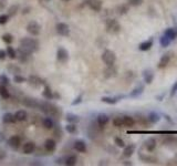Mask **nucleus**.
I'll list each match as a JSON object with an SVG mask.
<instances>
[{"label":"nucleus","mask_w":177,"mask_h":166,"mask_svg":"<svg viewBox=\"0 0 177 166\" xmlns=\"http://www.w3.org/2000/svg\"><path fill=\"white\" fill-rule=\"evenodd\" d=\"M8 19H9V16L8 15H1L0 16V25H5V23H7Z\"/></svg>","instance_id":"de8ad7c7"},{"label":"nucleus","mask_w":177,"mask_h":166,"mask_svg":"<svg viewBox=\"0 0 177 166\" xmlns=\"http://www.w3.org/2000/svg\"><path fill=\"white\" fill-rule=\"evenodd\" d=\"M114 143H115L116 146H119V147H124V146H125V143H124V141H123L121 137H115Z\"/></svg>","instance_id":"c03bdc74"},{"label":"nucleus","mask_w":177,"mask_h":166,"mask_svg":"<svg viewBox=\"0 0 177 166\" xmlns=\"http://www.w3.org/2000/svg\"><path fill=\"white\" fill-rule=\"evenodd\" d=\"M127 2H128L130 6L137 7V6H141V5H142L143 0H127Z\"/></svg>","instance_id":"37998d69"},{"label":"nucleus","mask_w":177,"mask_h":166,"mask_svg":"<svg viewBox=\"0 0 177 166\" xmlns=\"http://www.w3.org/2000/svg\"><path fill=\"white\" fill-rule=\"evenodd\" d=\"M6 55H7V52H5L3 50H0V60H5Z\"/></svg>","instance_id":"603ef678"},{"label":"nucleus","mask_w":177,"mask_h":166,"mask_svg":"<svg viewBox=\"0 0 177 166\" xmlns=\"http://www.w3.org/2000/svg\"><path fill=\"white\" fill-rule=\"evenodd\" d=\"M19 53H20V57H19V61L20 62H27L28 59H29V57H30V54L29 53H26V52H22V51H20L19 50Z\"/></svg>","instance_id":"4c0bfd02"},{"label":"nucleus","mask_w":177,"mask_h":166,"mask_svg":"<svg viewBox=\"0 0 177 166\" xmlns=\"http://www.w3.org/2000/svg\"><path fill=\"white\" fill-rule=\"evenodd\" d=\"M106 31L110 33H117L121 31V26L115 19H109L106 20Z\"/></svg>","instance_id":"20e7f679"},{"label":"nucleus","mask_w":177,"mask_h":166,"mask_svg":"<svg viewBox=\"0 0 177 166\" xmlns=\"http://www.w3.org/2000/svg\"><path fill=\"white\" fill-rule=\"evenodd\" d=\"M74 150H76V151L80 152V153H84V152H86L85 143L82 141H76L75 143H74Z\"/></svg>","instance_id":"f3484780"},{"label":"nucleus","mask_w":177,"mask_h":166,"mask_svg":"<svg viewBox=\"0 0 177 166\" xmlns=\"http://www.w3.org/2000/svg\"><path fill=\"white\" fill-rule=\"evenodd\" d=\"M61 1H64V2H68V1H70V0H61Z\"/></svg>","instance_id":"5fc2aeb1"},{"label":"nucleus","mask_w":177,"mask_h":166,"mask_svg":"<svg viewBox=\"0 0 177 166\" xmlns=\"http://www.w3.org/2000/svg\"><path fill=\"white\" fill-rule=\"evenodd\" d=\"M55 30H57V32H58L60 36H63V37L69 36V33H70V28H69V26H68L67 23H64V22L58 23L57 27H55Z\"/></svg>","instance_id":"423d86ee"},{"label":"nucleus","mask_w":177,"mask_h":166,"mask_svg":"<svg viewBox=\"0 0 177 166\" xmlns=\"http://www.w3.org/2000/svg\"><path fill=\"white\" fill-rule=\"evenodd\" d=\"M28 82L32 88H40L43 84V81L38 75H30L28 78Z\"/></svg>","instance_id":"0eeeda50"},{"label":"nucleus","mask_w":177,"mask_h":166,"mask_svg":"<svg viewBox=\"0 0 177 166\" xmlns=\"http://www.w3.org/2000/svg\"><path fill=\"white\" fill-rule=\"evenodd\" d=\"M113 125L115 127H121V126H123V120L121 117H115L113 120Z\"/></svg>","instance_id":"79ce46f5"},{"label":"nucleus","mask_w":177,"mask_h":166,"mask_svg":"<svg viewBox=\"0 0 177 166\" xmlns=\"http://www.w3.org/2000/svg\"><path fill=\"white\" fill-rule=\"evenodd\" d=\"M67 121L68 122H70V123H78L80 121V119H79V116L78 115H75V114H71V113H69V114H67Z\"/></svg>","instance_id":"c756f323"},{"label":"nucleus","mask_w":177,"mask_h":166,"mask_svg":"<svg viewBox=\"0 0 177 166\" xmlns=\"http://www.w3.org/2000/svg\"><path fill=\"white\" fill-rule=\"evenodd\" d=\"M127 11H128V7L126 5H121V6L117 7V12L120 15H125Z\"/></svg>","instance_id":"58836bf2"},{"label":"nucleus","mask_w":177,"mask_h":166,"mask_svg":"<svg viewBox=\"0 0 177 166\" xmlns=\"http://www.w3.org/2000/svg\"><path fill=\"white\" fill-rule=\"evenodd\" d=\"M39 48V44L34 39H31V38H23L20 41V47H19V50L22 51V52L26 53H31L36 52Z\"/></svg>","instance_id":"f257e3e1"},{"label":"nucleus","mask_w":177,"mask_h":166,"mask_svg":"<svg viewBox=\"0 0 177 166\" xmlns=\"http://www.w3.org/2000/svg\"><path fill=\"white\" fill-rule=\"evenodd\" d=\"M169 60H171L169 55H168V54H164L162 58H161V60H159V62H158V68L159 69L165 68V67H166V65L169 63Z\"/></svg>","instance_id":"6ab92c4d"},{"label":"nucleus","mask_w":177,"mask_h":166,"mask_svg":"<svg viewBox=\"0 0 177 166\" xmlns=\"http://www.w3.org/2000/svg\"><path fill=\"white\" fill-rule=\"evenodd\" d=\"M23 153L25 154H31L33 153V151L36 150V145H34L33 142H27L25 145H23Z\"/></svg>","instance_id":"2eb2a0df"},{"label":"nucleus","mask_w":177,"mask_h":166,"mask_svg":"<svg viewBox=\"0 0 177 166\" xmlns=\"http://www.w3.org/2000/svg\"><path fill=\"white\" fill-rule=\"evenodd\" d=\"M152 47H153V38H151L148 40L141 43L140 46H138V49H140L141 51H148Z\"/></svg>","instance_id":"ddd939ff"},{"label":"nucleus","mask_w":177,"mask_h":166,"mask_svg":"<svg viewBox=\"0 0 177 166\" xmlns=\"http://www.w3.org/2000/svg\"><path fill=\"white\" fill-rule=\"evenodd\" d=\"M0 96L3 99H9L10 98V93H9V91L6 89V86H3V85L0 86Z\"/></svg>","instance_id":"2f4dec72"},{"label":"nucleus","mask_w":177,"mask_h":166,"mask_svg":"<svg viewBox=\"0 0 177 166\" xmlns=\"http://www.w3.org/2000/svg\"><path fill=\"white\" fill-rule=\"evenodd\" d=\"M39 108L41 109L42 112L49 114V115H57V114H58V111H59V109L55 108L54 105L50 104V103H47V102L39 103Z\"/></svg>","instance_id":"7ed1b4c3"},{"label":"nucleus","mask_w":177,"mask_h":166,"mask_svg":"<svg viewBox=\"0 0 177 166\" xmlns=\"http://www.w3.org/2000/svg\"><path fill=\"white\" fill-rule=\"evenodd\" d=\"M27 31L32 36H38L41 31V26L37 21H30L27 25Z\"/></svg>","instance_id":"39448f33"},{"label":"nucleus","mask_w":177,"mask_h":166,"mask_svg":"<svg viewBox=\"0 0 177 166\" xmlns=\"http://www.w3.org/2000/svg\"><path fill=\"white\" fill-rule=\"evenodd\" d=\"M22 103L23 105H26L27 108H38L39 106V102L36 100V99L32 98H26L22 100Z\"/></svg>","instance_id":"9b49d317"},{"label":"nucleus","mask_w":177,"mask_h":166,"mask_svg":"<svg viewBox=\"0 0 177 166\" xmlns=\"http://www.w3.org/2000/svg\"><path fill=\"white\" fill-rule=\"evenodd\" d=\"M171 39L167 37V36H165V34H163L162 38L159 39V43H161V46L163 47V48H166V47L169 46V43H171Z\"/></svg>","instance_id":"c85d7f7f"},{"label":"nucleus","mask_w":177,"mask_h":166,"mask_svg":"<svg viewBox=\"0 0 177 166\" xmlns=\"http://www.w3.org/2000/svg\"><path fill=\"white\" fill-rule=\"evenodd\" d=\"M177 92V81L175 82V84L173 86H172V90H171V96H173L175 94V93Z\"/></svg>","instance_id":"09e8293b"},{"label":"nucleus","mask_w":177,"mask_h":166,"mask_svg":"<svg viewBox=\"0 0 177 166\" xmlns=\"http://www.w3.org/2000/svg\"><path fill=\"white\" fill-rule=\"evenodd\" d=\"M147 119H148V121H150L151 123H157L159 120H161V117H159V115L156 112H151L150 114H148V116H147Z\"/></svg>","instance_id":"a878e982"},{"label":"nucleus","mask_w":177,"mask_h":166,"mask_svg":"<svg viewBox=\"0 0 177 166\" xmlns=\"http://www.w3.org/2000/svg\"><path fill=\"white\" fill-rule=\"evenodd\" d=\"M116 73V70L113 68V65H110V67H107V69L104 71V75L105 78H111V77H114Z\"/></svg>","instance_id":"bb28decb"},{"label":"nucleus","mask_w":177,"mask_h":166,"mask_svg":"<svg viewBox=\"0 0 177 166\" xmlns=\"http://www.w3.org/2000/svg\"><path fill=\"white\" fill-rule=\"evenodd\" d=\"M42 95L44 96V98H47V99H52L53 98V93H52L51 89H50L49 86H46V88H44V91H43Z\"/></svg>","instance_id":"c9c22d12"},{"label":"nucleus","mask_w":177,"mask_h":166,"mask_svg":"<svg viewBox=\"0 0 177 166\" xmlns=\"http://www.w3.org/2000/svg\"><path fill=\"white\" fill-rule=\"evenodd\" d=\"M164 34H165V36H167V37L171 39V40H174L175 38L177 37V31L174 30L173 28H168V29H166V30H165Z\"/></svg>","instance_id":"b1692460"},{"label":"nucleus","mask_w":177,"mask_h":166,"mask_svg":"<svg viewBox=\"0 0 177 166\" xmlns=\"http://www.w3.org/2000/svg\"><path fill=\"white\" fill-rule=\"evenodd\" d=\"M122 120H123V125L127 126V127H131V126H133L135 123L134 119L132 116H128V115H124V116L122 117Z\"/></svg>","instance_id":"aec40b11"},{"label":"nucleus","mask_w":177,"mask_h":166,"mask_svg":"<svg viewBox=\"0 0 177 166\" xmlns=\"http://www.w3.org/2000/svg\"><path fill=\"white\" fill-rule=\"evenodd\" d=\"M2 40L5 41V42H6L7 44H10V43L12 42V40H13V39H12V36H11V34H8V33H7V34H3V36H2Z\"/></svg>","instance_id":"a19ab883"},{"label":"nucleus","mask_w":177,"mask_h":166,"mask_svg":"<svg viewBox=\"0 0 177 166\" xmlns=\"http://www.w3.org/2000/svg\"><path fill=\"white\" fill-rule=\"evenodd\" d=\"M65 165L68 166H73L76 164V156H74V155H71V156L67 157V160H65Z\"/></svg>","instance_id":"473e14b6"},{"label":"nucleus","mask_w":177,"mask_h":166,"mask_svg":"<svg viewBox=\"0 0 177 166\" xmlns=\"http://www.w3.org/2000/svg\"><path fill=\"white\" fill-rule=\"evenodd\" d=\"M7 55L9 57L10 59H16L17 58V53H16V50L13 49V48H11V47H8L7 48Z\"/></svg>","instance_id":"f704fd0d"},{"label":"nucleus","mask_w":177,"mask_h":166,"mask_svg":"<svg viewBox=\"0 0 177 166\" xmlns=\"http://www.w3.org/2000/svg\"><path fill=\"white\" fill-rule=\"evenodd\" d=\"M20 143H21V140H20V137L17 135L11 136V137L8 140V144H9L10 147L13 148V150H17V148L20 146Z\"/></svg>","instance_id":"1a4fd4ad"},{"label":"nucleus","mask_w":177,"mask_h":166,"mask_svg":"<svg viewBox=\"0 0 177 166\" xmlns=\"http://www.w3.org/2000/svg\"><path fill=\"white\" fill-rule=\"evenodd\" d=\"M7 7V0H0V10H3Z\"/></svg>","instance_id":"8fccbe9b"},{"label":"nucleus","mask_w":177,"mask_h":166,"mask_svg":"<svg viewBox=\"0 0 177 166\" xmlns=\"http://www.w3.org/2000/svg\"><path fill=\"white\" fill-rule=\"evenodd\" d=\"M8 71H9L10 73L15 74V75H17V74H20V72H21L20 68L16 67V65H9V67H8Z\"/></svg>","instance_id":"e433bc0d"},{"label":"nucleus","mask_w":177,"mask_h":166,"mask_svg":"<svg viewBox=\"0 0 177 166\" xmlns=\"http://www.w3.org/2000/svg\"><path fill=\"white\" fill-rule=\"evenodd\" d=\"M44 1H50V0H44Z\"/></svg>","instance_id":"6e6d98bb"},{"label":"nucleus","mask_w":177,"mask_h":166,"mask_svg":"<svg viewBox=\"0 0 177 166\" xmlns=\"http://www.w3.org/2000/svg\"><path fill=\"white\" fill-rule=\"evenodd\" d=\"M30 10H31L30 7H27V8H25V9H23V11H22V13H23V15H27V13L30 12Z\"/></svg>","instance_id":"864d4df0"},{"label":"nucleus","mask_w":177,"mask_h":166,"mask_svg":"<svg viewBox=\"0 0 177 166\" xmlns=\"http://www.w3.org/2000/svg\"><path fill=\"white\" fill-rule=\"evenodd\" d=\"M2 121H3V123H15L17 120H16V117H15V115H13V114L6 113L2 116Z\"/></svg>","instance_id":"4be33fe9"},{"label":"nucleus","mask_w":177,"mask_h":166,"mask_svg":"<svg viewBox=\"0 0 177 166\" xmlns=\"http://www.w3.org/2000/svg\"><path fill=\"white\" fill-rule=\"evenodd\" d=\"M19 11V6L18 5H13L8 9V16L9 17H13V16L17 15V12Z\"/></svg>","instance_id":"7c9ffc66"},{"label":"nucleus","mask_w":177,"mask_h":166,"mask_svg":"<svg viewBox=\"0 0 177 166\" xmlns=\"http://www.w3.org/2000/svg\"><path fill=\"white\" fill-rule=\"evenodd\" d=\"M107 122H109V116H107L106 114H100L98 116V123L100 126L106 125Z\"/></svg>","instance_id":"393cba45"},{"label":"nucleus","mask_w":177,"mask_h":166,"mask_svg":"<svg viewBox=\"0 0 177 166\" xmlns=\"http://www.w3.org/2000/svg\"><path fill=\"white\" fill-rule=\"evenodd\" d=\"M144 146L146 147L147 151L153 152L156 147V140L155 138H153V137L147 138L146 141H145V143H144Z\"/></svg>","instance_id":"f8f14e48"},{"label":"nucleus","mask_w":177,"mask_h":166,"mask_svg":"<svg viewBox=\"0 0 177 166\" xmlns=\"http://www.w3.org/2000/svg\"><path fill=\"white\" fill-rule=\"evenodd\" d=\"M8 83H9V80H8V78H7L6 75H1V77H0V86L1 85L6 86Z\"/></svg>","instance_id":"a18cd8bd"},{"label":"nucleus","mask_w":177,"mask_h":166,"mask_svg":"<svg viewBox=\"0 0 177 166\" xmlns=\"http://www.w3.org/2000/svg\"><path fill=\"white\" fill-rule=\"evenodd\" d=\"M143 91H144V86L138 85V86H136L131 93H130V96H131V98H136V96L141 95V94L143 93Z\"/></svg>","instance_id":"412c9836"},{"label":"nucleus","mask_w":177,"mask_h":166,"mask_svg":"<svg viewBox=\"0 0 177 166\" xmlns=\"http://www.w3.org/2000/svg\"><path fill=\"white\" fill-rule=\"evenodd\" d=\"M143 78H144V81H145V83H147V84H151V83L153 82V79H154V73H153L152 70H145L143 72Z\"/></svg>","instance_id":"4468645a"},{"label":"nucleus","mask_w":177,"mask_h":166,"mask_svg":"<svg viewBox=\"0 0 177 166\" xmlns=\"http://www.w3.org/2000/svg\"><path fill=\"white\" fill-rule=\"evenodd\" d=\"M15 117L16 120L19 121V122H22V121H25L27 119V112L26 111H17L15 114Z\"/></svg>","instance_id":"5701e85b"},{"label":"nucleus","mask_w":177,"mask_h":166,"mask_svg":"<svg viewBox=\"0 0 177 166\" xmlns=\"http://www.w3.org/2000/svg\"><path fill=\"white\" fill-rule=\"evenodd\" d=\"M135 151V145L134 144H130L127 146H124V151H123V155L125 157H130L133 155Z\"/></svg>","instance_id":"dca6fc26"},{"label":"nucleus","mask_w":177,"mask_h":166,"mask_svg":"<svg viewBox=\"0 0 177 166\" xmlns=\"http://www.w3.org/2000/svg\"><path fill=\"white\" fill-rule=\"evenodd\" d=\"M55 146H57L55 142L53 141V140H51V138L47 140L46 143H44V147H46L47 151H49V152H53V151H54Z\"/></svg>","instance_id":"a211bd4d"},{"label":"nucleus","mask_w":177,"mask_h":166,"mask_svg":"<svg viewBox=\"0 0 177 166\" xmlns=\"http://www.w3.org/2000/svg\"><path fill=\"white\" fill-rule=\"evenodd\" d=\"M65 130H67V132L71 133V134H73V133L76 132V126L74 123H71V124H68L65 126Z\"/></svg>","instance_id":"ea45409f"},{"label":"nucleus","mask_w":177,"mask_h":166,"mask_svg":"<svg viewBox=\"0 0 177 166\" xmlns=\"http://www.w3.org/2000/svg\"><path fill=\"white\" fill-rule=\"evenodd\" d=\"M57 58L60 62H65L69 59V53L64 48H59L57 52Z\"/></svg>","instance_id":"9d476101"},{"label":"nucleus","mask_w":177,"mask_h":166,"mask_svg":"<svg viewBox=\"0 0 177 166\" xmlns=\"http://www.w3.org/2000/svg\"><path fill=\"white\" fill-rule=\"evenodd\" d=\"M82 101V95H79L78 98L75 99V101L72 102V105H76V104H79L80 102Z\"/></svg>","instance_id":"3c124183"},{"label":"nucleus","mask_w":177,"mask_h":166,"mask_svg":"<svg viewBox=\"0 0 177 166\" xmlns=\"http://www.w3.org/2000/svg\"><path fill=\"white\" fill-rule=\"evenodd\" d=\"M42 124H43V126H44L46 129H48V130H50V129L53 127V122H52V120L51 119H49V117H46V119L42 121Z\"/></svg>","instance_id":"72a5a7b5"},{"label":"nucleus","mask_w":177,"mask_h":166,"mask_svg":"<svg viewBox=\"0 0 177 166\" xmlns=\"http://www.w3.org/2000/svg\"><path fill=\"white\" fill-rule=\"evenodd\" d=\"M13 81L17 83H23L26 81V79L23 77H21L20 74H17V75H15V78H13Z\"/></svg>","instance_id":"49530a36"},{"label":"nucleus","mask_w":177,"mask_h":166,"mask_svg":"<svg viewBox=\"0 0 177 166\" xmlns=\"http://www.w3.org/2000/svg\"><path fill=\"white\" fill-rule=\"evenodd\" d=\"M115 60H116V55L113 51H111V50H105V51L102 53V61H103L107 67L113 65L114 63H115Z\"/></svg>","instance_id":"f03ea898"},{"label":"nucleus","mask_w":177,"mask_h":166,"mask_svg":"<svg viewBox=\"0 0 177 166\" xmlns=\"http://www.w3.org/2000/svg\"><path fill=\"white\" fill-rule=\"evenodd\" d=\"M120 98H111V96H103L101 99V101L104 103H107V104H115L116 102L119 101Z\"/></svg>","instance_id":"cd10ccee"},{"label":"nucleus","mask_w":177,"mask_h":166,"mask_svg":"<svg viewBox=\"0 0 177 166\" xmlns=\"http://www.w3.org/2000/svg\"><path fill=\"white\" fill-rule=\"evenodd\" d=\"M86 3L88 7L94 11H101L102 9V1L101 0H88Z\"/></svg>","instance_id":"6e6552de"}]
</instances>
